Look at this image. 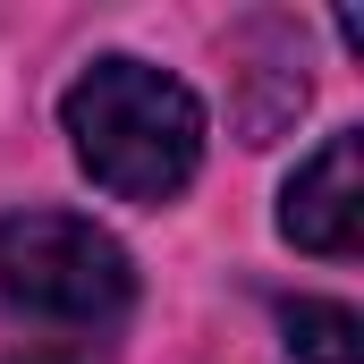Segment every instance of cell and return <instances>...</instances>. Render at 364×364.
I'll return each instance as SVG.
<instances>
[{"mask_svg": "<svg viewBox=\"0 0 364 364\" xmlns=\"http://www.w3.org/2000/svg\"><path fill=\"white\" fill-rule=\"evenodd\" d=\"M68 144L119 203H170L203 161V102L144 60H93L60 102Z\"/></svg>", "mask_w": 364, "mask_h": 364, "instance_id": "obj_1", "label": "cell"}, {"mask_svg": "<svg viewBox=\"0 0 364 364\" xmlns=\"http://www.w3.org/2000/svg\"><path fill=\"white\" fill-rule=\"evenodd\" d=\"M0 296L51 331H110L136 305V263L110 229L77 212H9L0 220Z\"/></svg>", "mask_w": 364, "mask_h": 364, "instance_id": "obj_2", "label": "cell"}, {"mask_svg": "<svg viewBox=\"0 0 364 364\" xmlns=\"http://www.w3.org/2000/svg\"><path fill=\"white\" fill-rule=\"evenodd\" d=\"M279 237L305 255H356L364 246V144L331 136L279 195Z\"/></svg>", "mask_w": 364, "mask_h": 364, "instance_id": "obj_3", "label": "cell"}, {"mask_svg": "<svg viewBox=\"0 0 364 364\" xmlns=\"http://www.w3.org/2000/svg\"><path fill=\"white\" fill-rule=\"evenodd\" d=\"M279 331H288V356L296 364H364V322L348 305L296 296V305H279Z\"/></svg>", "mask_w": 364, "mask_h": 364, "instance_id": "obj_4", "label": "cell"}]
</instances>
